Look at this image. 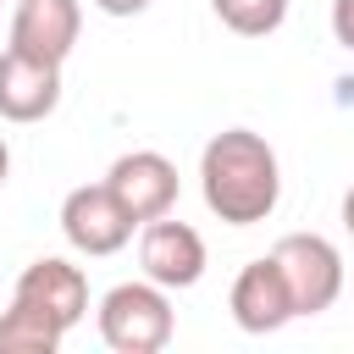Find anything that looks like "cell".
Segmentation results:
<instances>
[{
	"label": "cell",
	"instance_id": "cell-13",
	"mask_svg": "<svg viewBox=\"0 0 354 354\" xmlns=\"http://www.w3.org/2000/svg\"><path fill=\"white\" fill-rule=\"evenodd\" d=\"M332 33L343 50H354V0H332Z\"/></svg>",
	"mask_w": 354,
	"mask_h": 354
},
{
	"label": "cell",
	"instance_id": "cell-7",
	"mask_svg": "<svg viewBox=\"0 0 354 354\" xmlns=\"http://www.w3.org/2000/svg\"><path fill=\"white\" fill-rule=\"evenodd\" d=\"M77 33H83V6H77V0H17V17H11V50L61 66V61L72 55Z\"/></svg>",
	"mask_w": 354,
	"mask_h": 354
},
{
	"label": "cell",
	"instance_id": "cell-3",
	"mask_svg": "<svg viewBox=\"0 0 354 354\" xmlns=\"http://www.w3.org/2000/svg\"><path fill=\"white\" fill-rule=\"evenodd\" d=\"M271 260H277V271H282V282L293 293V315H321V310L337 304V293H343V254L332 249V238L288 232V238H277Z\"/></svg>",
	"mask_w": 354,
	"mask_h": 354
},
{
	"label": "cell",
	"instance_id": "cell-8",
	"mask_svg": "<svg viewBox=\"0 0 354 354\" xmlns=\"http://www.w3.org/2000/svg\"><path fill=\"white\" fill-rule=\"evenodd\" d=\"M11 299H22V304H33V310L55 315V321L72 332V326L88 315V277H83L72 260H61V254H44V260L22 266V277H17Z\"/></svg>",
	"mask_w": 354,
	"mask_h": 354
},
{
	"label": "cell",
	"instance_id": "cell-11",
	"mask_svg": "<svg viewBox=\"0 0 354 354\" xmlns=\"http://www.w3.org/2000/svg\"><path fill=\"white\" fill-rule=\"evenodd\" d=\"M66 337V326L22 299H11V310L0 315V354H55Z\"/></svg>",
	"mask_w": 354,
	"mask_h": 354
},
{
	"label": "cell",
	"instance_id": "cell-4",
	"mask_svg": "<svg viewBox=\"0 0 354 354\" xmlns=\"http://www.w3.org/2000/svg\"><path fill=\"white\" fill-rule=\"evenodd\" d=\"M133 227L138 221L127 216V205L105 183H83L61 199V232L77 254H116V249H127Z\"/></svg>",
	"mask_w": 354,
	"mask_h": 354
},
{
	"label": "cell",
	"instance_id": "cell-12",
	"mask_svg": "<svg viewBox=\"0 0 354 354\" xmlns=\"http://www.w3.org/2000/svg\"><path fill=\"white\" fill-rule=\"evenodd\" d=\"M210 11H216L232 33H243V39H266V33L282 28L288 0H210Z\"/></svg>",
	"mask_w": 354,
	"mask_h": 354
},
{
	"label": "cell",
	"instance_id": "cell-1",
	"mask_svg": "<svg viewBox=\"0 0 354 354\" xmlns=\"http://www.w3.org/2000/svg\"><path fill=\"white\" fill-rule=\"evenodd\" d=\"M199 194L210 205V216H221L227 227H254L277 210L282 199V166L277 149L249 133V127H227L205 144L199 155Z\"/></svg>",
	"mask_w": 354,
	"mask_h": 354
},
{
	"label": "cell",
	"instance_id": "cell-2",
	"mask_svg": "<svg viewBox=\"0 0 354 354\" xmlns=\"http://www.w3.org/2000/svg\"><path fill=\"white\" fill-rule=\"evenodd\" d=\"M177 332V315H171V299L160 282H116L105 299H100V337L105 348L116 354H160Z\"/></svg>",
	"mask_w": 354,
	"mask_h": 354
},
{
	"label": "cell",
	"instance_id": "cell-16",
	"mask_svg": "<svg viewBox=\"0 0 354 354\" xmlns=\"http://www.w3.org/2000/svg\"><path fill=\"white\" fill-rule=\"evenodd\" d=\"M6 177H11V149H6V138H0V188H6Z\"/></svg>",
	"mask_w": 354,
	"mask_h": 354
},
{
	"label": "cell",
	"instance_id": "cell-6",
	"mask_svg": "<svg viewBox=\"0 0 354 354\" xmlns=\"http://www.w3.org/2000/svg\"><path fill=\"white\" fill-rule=\"evenodd\" d=\"M138 266H144V277L160 282L166 293H171V288H194V282L205 277V238H199L188 221L155 216V221H144Z\"/></svg>",
	"mask_w": 354,
	"mask_h": 354
},
{
	"label": "cell",
	"instance_id": "cell-14",
	"mask_svg": "<svg viewBox=\"0 0 354 354\" xmlns=\"http://www.w3.org/2000/svg\"><path fill=\"white\" fill-rule=\"evenodd\" d=\"M105 17H138V11H149L155 0H94Z\"/></svg>",
	"mask_w": 354,
	"mask_h": 354
},
{
	"label": "cell",
	"instance_id": "cell-9",
	"mask_svg": "<svg viewBox=\"0 0 354 354\" xmlns=\"http://www.w3.org/2000/svg\"><path fill=\"white\" fill-rule=\"evenodd\" d=\"M227 310H232V321H238L243 332H254V337L293 321V293H288V282H282V271H277L271 254H266V260H249V266L232 277Z\"/></svg>",
	"mask_w": 354,
	"mask_h": 354
},
{
	"label": "cell",
	"instance_id": "cell-10",
	"mask_svg": "<svg viewBox=\"0 0 354 354\" xmlns=\"http://www.w3.org/2000/svg\"><path fill=\"white\" fill-rule=\"evenodd\" d=\"M61 105V66L33 61L22 50L0 55V116L6 122H44Z\"/></svg>",
	"mask_w": 354,
	"mask_h": 354
},
{
	"label": "cell",
	"instance_id": "cell-15",
	"mask_svg": "<svg viewBox=\"0 0 354 354\" xmlns=\"http://www.w3.org/2000/svg\"><path fill=\"white\" fill-rule=\"evenodd\" d=\"M343 227H348V238H354V188L343 194Z\"/></svg>",
	"mask_w": 354,
	"mask_h": 354
},
{
	"label": "cell",
	"instance_id": "cell-5",
	"mask_svg": "<svg viewBox=\"0 0 354 354\" xmlns=\"http://www.w3.org/2000/svg\"><path fill=\"white\" fill-rule=\"evenodd\" d=\"M105 188L127 205L133 221H155V216H171V205H177V166L160 149H127L111 160Z\"/></svg>",
	"mask_w": 354,
	"mask_h": 354
}]
</instances>
